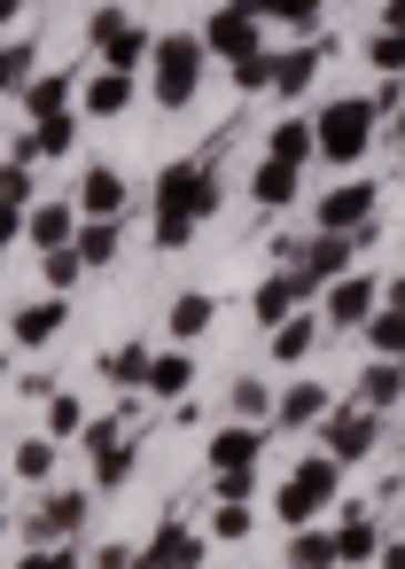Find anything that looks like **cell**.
Returning a JSON list of instances; mask_svg holds the SVG:
<instances>
[{"label":"cell","instance_id":"obj_56","mask_svg":"<svg viewBox=\"0 0 405 569\" xmlns=\"http://www.w3.org/2000/svg\"><path fill=\"white\" fill-rule=\"evenodd\" d=\"M397 382H405V367H397Z\"/></svg>","mask_w":405,"mask_h":569},{"label":"cell","instance_id":"obj_33","mask_svg":"<svg viewBox=\"0 0 405 569\" xmlns=\"http://www.w3.org/2000/svg\"><path fill=\"white\" fill-rule=\"evenodd\" d=\"M55 452H63L55 437H24L17 460H9V476H17V483H48V476H55Z\"/></svg>","mask_w":405,"mask_h":569},{"label":"cell","instance_id":"obj_38","mask_svg":"<svg viewBox=\"0 0 405 569\" xmlns=\"http://www.w3.org/2000/svg\"><path fill=\"white\" fill-rule=\"evenodd\" d=\"M250 522H257V507H242V499H219V507H211V538H219V546L250 538Z\"/></svg>","mask_w":405,"mask_h":569},{"label":"cell","instance_id":"obj_1","mask_svg":"<svg viewBox=\"0 0 405 569\" xmlns=\"http://www.w3.org/2000/svg\"><path fill=\"white\" fill-rule=\"evenodd\" d=\"M149 203H156V250H188L195 227L219 211V164H211V157H180V164H164L156 188H149Z\"/></svg>","mask_w":405,"mask_h":569},{"label":"cell","instance_id":"obj_13","mask_svg":"<svg viewBox=\"0 0 405 569\" xmlns=\"http://www.w3.org/2000/svg\"><path fill=\"white\" fill-rule=\"evenodd\" d=\"M327 56H335V32H327V40H304V48H281V56H273V94H281V102L312 94V79H320Z\"/></svg>","mask_w":405,"mask_h":569},{"label":"cell","instance_id":"obj_19","mask_svg":"<svg viewBox=\"0 0 405 569\" xmlns=\"http://www.w3.org/2000/svg\"><path fill=\"white\" fill-rule=\"evenodd\" d=\"M24 234H32V250H71L79 242V203H32Z\"/></svg>","mask_w":405,"mask_h":569},{"label":"cell","instance_id":"obj_11","mask_svg":"<svg viewBox=\"0 0 405 569\" xmlns=\"http://www.w3.org/2000/svg\"><path fill=\"white\" fill-rule=\"evenodd\" d=\"M351 258H358V250H351V234H312V242L296 250V266H288V273H296V289L312 297V289L343 281V273H351Z\"/></svg>","mask_w":405,"mask_h":569},{"label":"cell","instance_id":"obj_4","mask_svg":"<svg viewBox=\"0 0 405 569\" xmlns=\"http://www.w3.org/2000/svg\"><path fill=\"white\" fill-rule=\"evenodd\" d=\"M312 141H320V164H358L366 141H374V102L366 94H343L312 118Z\"/></svg>","mask_w":405,"mask_h":569},{"label":"cell","instance_id":"obj_53","mask_svg":"<svg viewBox=\"0 0 405 569\" xmlns=\"http://www.w3.org/2000/svg\"><path fill=\"white\" fill-rule=\"evenodd\" d=\"M0 515H9V476H0Z\"/></svg>","mask_w":405,"mask_h":569},{"label":"cell","instance_id":"obj_21","mask_svg":"<svg viewBox=\"0 0 405 569\" xmlns=\"http://www.w3.org/2000/svg\"><path fill=\"white\" fill-rule=\"evenodd\" d=\"M79 110H87V118H125V110H133V79H125V71H94V79L79 87Z\"/></svg>","mask_w":405,"mask_h":569},{"label":"cell","instance_id":"obj_54","mask_svg":"<svg viewBox=\"0 0 405 569\" xmlns=\"http://www.w3.org/2000/svg\"><path fill=\"white\" fill-rule=\"evenodd\" d=\"M0 538H9V515H0Z\"/></svg>","mask_w":405,"mask_h":569},{"label":"cell","instance_id":"obj_18","mask_svg":"<svg viewBox=\"0 0 405 569\" xmlns=\"http://www.w3.org/2000/svg\"><path fill=\"white\" fill-rule=\"evenodd\" d=\"M335 406H327V382H288L273 398V429H320Z\"/></svg>","mask_w":405,"mask_h":569},{"label":"cell","instance_id":"obj_17","mask_svg":"<svg viewBox=\"0 0 405 569\" xmlns=\"http://www.w3.org/2000/svg\"><path fill=\"white\" fill-rule=\"evenodd\" d=\"M63 320H71V305H63V297H32V305H17V312H9V336H17V351H40V343H55V336H63Z\"/></svg>","mask_w":405,"mask_h":569},{"label":"cell","instance_id":"obj_2","mask_svg":"<svg viewBox=\"0 0 405 569\" xmlns=\"http://www.w3.org/2000/svg\"><path fill=\"white\" fill-rule=\"evenodd\" d=\"M203 32H164L156 40V56H149V94H156V110H188L195 94H203Z\"/></svg>","mask_w":405,"mask_h":569},{"label":"cell","instance_id":"obj_45","mask_svg":"<svg viewBox=\"0 0 405 569\" xmlns=\"http://www.w3.org/2000/svg\"><path fill=\"white\" fill-rule=\"evenodd\" d=\"M366 102H374V118H397V110H405V79H382Z\"/></svg>","mask_w":405,"mask_h":569},{"label":"cell","instance_id":"obj_23","mask_svg":"<svg viewBox=\"0 0 405 569\" xmlns=\"http://www.w3.org/2000/svg\"><path fill=\"white\" fill-rule=\"evenodd\" d=\"M382 553V522L374 515H343L335 522V569H358V561H374Z\"/></svg>","mask_w":405,"mask_h":569},{"label":"cell","instance_id":"obj_35","mask_svg":"<svg viewBox=\"0 0 405 569\" xmlns=\"http://www.w3.org/2000/svg\"><path fill=\"white\" fill-rule=\"evenodd\" d=\"M87 421H94V413H87L71 390H55V398H48V437H55V445H79V437H87Z\"/></svg>","mask_w":405,"mask_h":569},{"label":"cell","instance_id":"obj_12","mask_svg":"<svg viewBox=\"0 0 405 569\" xmlns=\"http://www.w3.org/2000/svg\"><path fill=\"white\" fill-rule=\"evenodd\" d=\"M265 429H250V421H226L211 445H203V460H211V476H242V468H265Z\"/></svg>","mask_w":405,"mask_h":569},{"label":"cell","instance_id":"obj_48","mask_svg":"<svg viewBox=\"0 0 405 569\" xmlns=\"http://www.w3.org/2000/svg\"><path fill=\"white\" fill-rule=\"evenodd\" d=\"M374 569H405V538H382V553H374Z\"/></svg>","mask_w":405,"mask_h":569},{"label":"cell","instance_id":"obj_36","mask_svg":"<svg viewBox=\"0 0 405 569\" xmlns=\"http://www.w3.org/2000/svg\"><path fill=\"white\" fill-rule=\"evenodd\" d=\"M71 87H79V79H32V87H24L32 126H40V118H63V110H71Z\"/></svg>","mask_w":405,"mask_h":569},{"label":"cell","instance_id":"obj_32","mask_svg":"<svg viewBox=\"0 0 405 569\" xmlns=\"http://www.w3.org/2000/svg\"><path fill=\"white\" fill-rule=\"evenodd\" d=\"M149 343H118V351H102V382H118V390H141L149 382Z\"/></svg>","mask_w":405,"mask_h":569},{"label":"cell","instance_id":"obj_29","mask_svg":"<svg viewBox=\"0 0 405 569\" xmlns=\"http://www.w3.org/2000/svg\"><path fill=\"white\" fill-rule=\"evenodd\" d=\"M397 367H405V359H374V367L358 375V406H366V413H389V406L405 398V382H397Z\"/></svg>","mask_w":405,"mask_h":569},{"label":"cell","instance_id":"obj_5","mask_svg":"<svg viewBox=\"0 0 405 569\" xmlns=\"http://www.w3.org/2000/svg\"><path fill=\"white\" fill-rule=\"evenodd\" d=\"M87 40L102 48V71H125V79H141V71H149V56H156V40H149L125 9H94Z\"/></svg>","mask_w":405,"mask_h":569},{"label":"cell","instance_id":"obj_44","mask_svg":"<svg viewBox=\"0 0 405 569\" xmlns=\"http://www.w3.org/2000/svg\"><path fill=\"white\" fill-rule=\"evenodd\" d=\"M211 491H219V499H242V507H250V499H257V468H242V476H211Z\"/></svg>","mask_w":405,"mask_h":569},{"label":"cell","instance_id":"obj_27","mask_svg":"<svg viewBox=\"0 0 405 569\" xmlns=\"http://www.w3.org/2000/svg\"><path fill=\"white\" fill-rule=\"evenodd\" d=\"M211 320H219V297H211V289H188V297H172V336H180V343L211 336Z\"/></svg>","mask_w":405,"mask_h":569},{"label":"cell","instance_id":"obj_47","mask_svg":"<svg viewBox=\"0 0 405 569\" xmlns=\"http://www.w3.org/2000/svg\"><path fill=\"white\" fill-rule=\"evenodd\" d=\"M24 219H32V203H0V250L24 234Z\"/></svg>","mask_w":405,"mask_h":569},{"label":"cell","instance_id":"obj_31","mask_svg":"<svg viewBox=\"0 0 405 569\" xmlns=\"http://www.w3.org/2000/svg\"><path fill=\"white\" fill-rule=\"evenodd\" d=\"M250 196H257V211H288V203H296V172L257 157V172H250Z\"/></svg>","mask_w":405,"mask_h":569},{"label":"cell","instance_id":"obj_43","mask_svg":"<svg viewBox=\"0 0 405 569\" xmlns=\"http://www.w3.org/2000/svg\"><path fill=\"white\" fill-rule=\"evenodd\" d=\"M17 569H87V561H79V546H24Z\"/></svg>","mask_w":405,"mask_h":569},{"label":"cell","instance_id":"obj_22","mask_svg":"<svg viewBox=\"0 0 405 569\" xmlns=\"http://www.w3.org/2000/svg\"><path fill=\"white\" fill-rule=\"evenodd\" d=\"M320 157V141H312V118H281L273 126V141H265V164H288V172H304Z\"/></svg>","mask_w":405,"mask_h":569},{"label":"cell","instance_id":"obj_25","mask_svg":"<svg viewBox=\"0 0 405 569\" xmlns=\"http://www.w3.org/2000/svg\"><path fill=\"white\" fill-rule=\"evenodd\" d=\"M188 382H195V359H188V343H180V351H156V359H149V382H141V390H149V398H188Z\"/></svg>","mask_w":405,"mask_h":569},{"label":"cell","instance_id":"obj_40","mask_svg":"<svg viewBox=\"0 0 405 569\" xmlns=\"http://www.w3.org/2000/svg\"><path fill=\"white\" fill-rule=\"evenodd\" d=\"M24 87H32V48L0 40V94H24Z\"/></svg>","mask_w":405,"mask_h":569},{"label":"cell","instance_id":"obj_20","mask_svg":"<svg viewBox=\"0 0 405 569\" xmlns=\"http://www.w3.org/2000/svg\"><path fill=\"white\" fill-rule=\"evenodd\" d=\"M296 297H304V289H296V273H281V266H273V273H265V281L250 289V312H257V328L273 336V328H281V320L296 312Z\"/></svg>","mask_w":405,"mask_h":569},{"label":"cell","instance_id":"obj_16","mask_svg":"<svg viewBox=\"0 0 405 569\" xmlns=\"http://www.w3.org/2000/svg\"><path fill=\"white\" fill-rule=\"evenodd\" d=\"M71 203H79V219H118V211L133 203V188H125V172H118V164H87Z\"/></svg>","mask_w":405,"mask_h":569},{"label":"cell","instance_id":"obj_14","mask_svg":"<svg viewBox=\"0 0 405 569\" xmlns=\"http://www.w3.org/2000/svg\"><path fill=\"white\" fill-rule=\"evenodd\" d=\"M382 312V281H366V273H343V281H327V328H366Z\"/></svg>","mask_w":405,"mask_h":569},{"label":"cell","instance_id":"obj_26","mask_svg":"<svg viewBox=\"0 0 405 569\" xmlns=\"http://www.w3.org/2000/svg\"><path fill=\"white\" fill-rule=\"evenodd\" d=\"M118 250H125V234H118V219H79V258H87V273H102V266H118Z\"/></svg>","mask_w":405,"mask_h":569},{"label":"cell","instance_id":"obj_46","mask_svg":"<svg viewBox=\"0 0 405 569\" xmlns=\"http://www.w3.org/2000/svg\"><path fill=\"white\" fill-rule=\"evenodd\" d=\"M87 569H141V553H133V546H94Z\"/></svg>","mask_w":405,"mask_h":569},{"label":"cell","instance_id":"obj_37","mask_svg":"<svg viewBox=\"0 0 405 569\" xmlns=\"http://www.w3.org/2000/svg\"><path fill=\"white\" fill-rule=\"evenodd\" d=\"M40 273H48V297L79 289V281H87V258H79V242H71V250H48V258H40Z\"/></svg>","mask_w":405,"mask_h":569},{"label":"cell","instance_id":"obj_24","mask_svg":"<svg viewBox=\"0 0 405 569\" xmlns=\"http://www.w3.org/2000/svg\"><path fill=\"white\" fill-rule=\"evenodd\" d=\"M257 24H288V32H320V0H234Z\"/></svg>","mask_w":405,"mask_h":569},{"label":"cell","instance_id":"obj_9","mask_svg":"<svg viewBox=\"0 0 405 569\" xmlns=\"http://www.w3.org/2000/svg\"><path fill=\"white\" fill-rule=\"evenodd\" d=\"M87 530V499L79 491H40V507L24 515V546H71Z\"/></svg>","mask_w":405,"mask_h":569},{"label":"cell","instance_id":"obj_49","mask_svg":"<svg viewBox=\"0 0 405 569\" xmlns=\"http://www.w3.org/2000/svg\"><path fill=\"white\" fill-rule=\"evenodd\" d=\"M382 32H397V40H405V0H382Z\"/></svg>","mask_w":405,"mask_h":569},{"label":"cell","instance_id":"obj_42","mask_svg":"<svg viewBox=\"0 0 405 569\" xmlns=\"http://www.w3.org/2000/svg\"><path fill=\"white\" fill-rule=\"evenodd\" d=\"M366 63H374L382 79H405V40H397V32H374V40H366Z\"/></svg>","mask_w":405,"mask_h":569},{"label":"cell","instance_id":"obj_55","mask_svg":"<svg viewBox=\"0 0 405 569\" xmlns=\"http://www.w3.org/2000/svg\"><path fill=\"white\" fill-rule=\"evenodd\" d=\"M0 382H9V359H0Z\"/></svg>","mask_w":405,"mask_h":569},{"label":"cell","instance_id":"obj_30","mask_svg":"<svg viewBox=\"0 0 405 569\" xmlns=\"http://www.w3.org/2000/svg\"><path fill=\"white\" fill-rule=\"evenodd\" d=\"M226 406H234V421H250V429H265V421H273V382H265V375H234V390H226Z\"/></svg>","mask_w":405,"mask_h":569},{"label":"cell","instance_id":"obj_34","mask_svg":"<svg viewBox=\"0 0 405 569\" xmlns=\"http://www.w3.org/2000/svg\"><path fill=\"white\" fill-rule=\"evenodd\" d=\"M288 569H335V530H288Z\"/></svg>","mask_w":405,"mask_h":569},{"label":"cell","instance_id":"obj_8","mask_svg":"<svg viewBox=\"0 0 405 569\" xmlns=\"http://www.w3.org/2000/svg\"><path fill=\"white\" fill-rule=\"evenodd\" d=\"M374 203H382V188L374 180H343V188H320V234H358V227H374Z\"/></svg>","mask_w":405,"mask_h":569},{"label":"cell","instance_id":"obj_3","mask_svg":"<svg viewBox=\"0 0 405 569\" xmlns=\"http://www.w3.org/2000/svg\"><path fill=\"white\" fill-rule=\"evenodd\" d=\"M335 491H343V468H335L327 452H312V460H296V468H288V483H281L273 515H281L288 530H312V522L335 507Z\"/></svg>","mask_w":405,"mask_h":569},{"label":"cell","instance_id":"obj_6","mask_svg":"<svg viewBox=\"0 0 405 569\" xmlns=\"http://www.w3.org/2000/svg\"><path fill=\"white\" fill-rule=\"evenodd\" d=\"M87 460H94V483L102 491H118V483H133V468H141V437L118 421V413H102V421H87Z\"/></svg>","mask_w":405,"mask_h":569},{"label":"cell","instance_id":"obj_10","mask_svg":"<svg viewBox=\"0 0 405 569\" xmlns=\"http://www.w3.org/2000/svg\"><path fill=\"white\" fill-rule=\"evenodd\" d=\"M257 48H265V24H257V17H242L234 0L203 17V56H219V63H242V56H257Z\"/></svg>","mask_w":405,"mask_h":569},{"label":"cell","instance_id":"obj_41","mask_svg":"<svg viewBox=\"0 0 405 569\" xmlns=\"http://www.w3.org/2000/svg\"><path fill=\"white\" fill-rule=\"evenodd\" d=\"M234 87H242V94H273V48L242 56V63H234Z\"/></svg>","mask_w":405,"mask_h":569},{"label":"cell","instance_id":"obj_39","mask_svg":"<svg viewBox=\"0 0 405 569\" xmlns=\"http://www.w3.org/2000/svg\"><path fill=\"white\" fill-rule=\"evenodd\" d=\"M366 343H374V359H405V312H374Z\"/></svg>","mask_w":405,"mask_h":569},{"label":"cell","instance_id":"obj_50","mask_svg":"<svg viewBox=\"0 0 405 569\" xmlns=\"http://www.w3.org/2000/svg\"><path fill=\"white\" fill-rule=\"evenodd\" d=\"M382 312H405V273H397V281L382 289Z\"/></svg>","mask_w":405,"mask_h":569},{"label":"cell","instance_id":"obj_52","mask_svg":"<svg viewBox=\"0 0 405 569\" xmlns=\"http://www.w3.org/2000/svg\"><path fill=\"white\" fill-rule=\"evenodd\" d=\"M397 164H405V110H397Z\"/></svg>","mask_w":405,"mask_h":569},{"label":"cell","instance_id":"obj_28","mask_svg":"<svg viewBox=\"0 0 405 569\" xmlns=\"http://www.w3.org/2000/svg\"><path fill=\"white\" fill-rule=\"evenodd\" d=\"M312 343H320V312H288V320L273 328V343H265V351H273L281 367H296V359H304Z\"/></svg>","mask_w":405,"mask_h":569},{"label":"cell","instance_id":"obj_7","mask_svg":"<svg viewBox=\"0 0 405 569\" xmlns=\"http://www.w3.org/2000/svg\"><path fill=\"white\" fill-rule=\"evenodd\" d=\"M374 445H382V413H366V406H335V413L320 421V452H327L335 468L366 460Z\"/></svg>","mask_w":405,"mask_h":569},{"label":"cell","instance_id":"obj_51","mask_svg":"<svg viewBox=\"0 0 405 569\" xmlns=\"http://www.w3.org/2000/svg\"><path fill=\"white\" fill-rule=\"evenodd\" d=\"M17 9H24V0H0V40H9V24H17Z\"/></svg>","mask_w":405,"mask_h":569},{"label":"cell","instance_id":"obj_15","mask_svg":"<svg viewBox=\"0 0 405 569\" xmlns=\"http://www.w3.org/2000/svg\"><path fill=\"white\" fill-rule=\"evenodd\" d=\"M203 553H211V538H203V530H188V522L172 515V522L141 546V569H203Z\"/></svg>","mask_w":405,"mask_h":569}]
</instances>
